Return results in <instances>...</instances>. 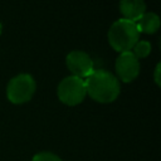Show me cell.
<instances>
[{"label":"cell","mask_w":161,"mask_h":161,"mask_svg":"<svg viewBox=\"0 0 161 161\" xmlns=\"http://www.w3.org/2000/svg\"><path fill=\"white\" fill-rule=\"evenodd\" d=\"M87 94L98 103H112L121 92L119 80L106 69H94L86 79Z\"/></svg>","instance_id":"1"},{"label":"cell","mask_w":161,"mask_h":161,"mask_svg":"<svg viewBox=\"0 0 161 161\" xmlns=\"http://www.w3.org/2000/svg\"><path fill=\"white\" fill-rule=\"evenodd\" d=\"M1 33H3V24L0 23V35H1Z\"/></svg>","instance_id":"12"},{"label":"cell","mask_w":161,"mask_h":161,"mask_svg":"<svg viewBox=\"0 0 161 161\" xmlns=\"http://www.w3.org/2000/svg\"><path fill=\"white\" fill-rule=\"evenodd\" d=\"M57 96L59 101L67 106H77L82 103L87 96L84 79L74 75L65 77L58 84Z\"/></svg>","instance_id":"4"},{"label":"cell","mask_w":161,"mask_h":161,"mask_svg":"<svg viewBox=\"0 0 161 161\" xmlns=\"http://www.w3.org/2000/svg\"><path fill=\"white\" fill-rule=\"evenodd\" d=\"M136 26L140 33L153 34L160 29V18L155 13H145L136 21Z\"/></svg>","instance_id":"8"},{"label":"cell","mask_w":161,"mask_h":161,"mask_svg":"<svg viewBox=\"0 0 161 161\" xmlns=\"http://www.w3.org/2000/svg\"><path fill=\"white\" fill-rule=\"evenodd\" d=\"M67 68L70 70L72 75L86 79L93 70L94 64L91 55L83 50H73L68 53L65 58Z\"/></svg>","instance_id":"6"},{"label":"cell","mask_w":161,"mask_h":161,"mask_svg":"<svg viewBox=\"0 0 161 161\" xmlns=\"http://www.w3.org/2000/svg\"><path fill=\"white\" fill-rule=\"evenodd\" d=\"M31 161H63L59 156H57L53 152L49 151H43V152H38L34 155Z\"/></svg>","instance_id":"10"},{"label":"cell","mask_w":161,"mask_h":161,"mask_svg":"<svg viewBox=\"0 0 161 161\" xmlns=\"http://www.w3.org/2000/svg\"><path fill=\"white\" fill-rule=\"evenodd\" d=\"M114 69L117 79L123 83L135 80L140 74V60L133 55L132 52H123L116 59Z\"/></svg>","instance_id":"5"},{"label":"cell","mask_w":161,"mask_h":161,"mask_svg":"<svg viewBox=\"0 0 161 161\" xmlns=\"http://www.w3.org/2000/svg\"><path fill=\"white\" fill-rule=\"evenodd\" d=\"M160 69H161V64L157 63V64H156V68H155V73H153V80H155V83H156L157 87L161 86V82H160V80H161V79H160V72H161V70H160Z\"/></svg>","instance_id":"11"},{"label":"cell","mask_w":161,"mask_h":161,"mask_svg":"<svg viewBox=\"0 0 161 161\" xmlns=\"http://www.w3.org/2000/svg\"><path fill=\"white\" fill-rule=\"evenodd\" d=\"M119 13L123 19L136 23L146 13V4L143 0H121Z\"/></svg>","instance_id":"7"},{"label":"cell","mask_w":161,"mask_h":161,"mask_svg":"<svg viewBox=\"0 0 161 161\" xmlns=\"http://www.w3.org/2000/svg\"><path fill=\"white\" fill-rule=\"evenodd\" d=\"M151 49H152V47H151V43H150V42H147V40H138V42L133 45V48H132L131 52H132L133 55L140 60V59H142V58L148 57L150 53H151Z\"/></svg>","instance_id":"9"},{"label":"cell","mask_w":161,"mask_h":161,"mask_svg":"<svg viewBox=\"0 0 161 161\" xmlns=\"http://www.w3.org/2000/svg\"><path fill=\"white\" fill-rule=\"evenodd\" d=\"M36 89V83L33 75L20 73L13 77L6 86V97L14 104H23L29 102Z\"/></svg>","instance_id":"3"},{"label":"cell","mask_w":161,"mask_h":161,"mask_svg":"<svg viewBox=\"0 0 161 161\" xmlns=\"http://www.w3.org/2000/svg\"><path fill=\"white\" fill-rule=\"evenodd\" d=\"M107 38L109 45L116 52H131L133 45L140 40V31L136 26V23L122 18L111 25Z\"/></svg>","instance_id":"2"}]
</instances>
